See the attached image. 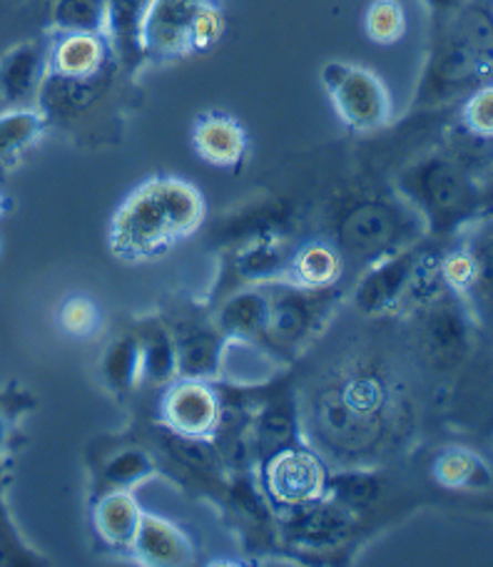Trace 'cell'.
<instances>
[{
    "label": "cell",
    "instance_id": "cell-27",
    "mask_svg": "<svg viewBox=\"0 0 493 567\" xmlns=\"http://www.w3.org/2000/svg\"><path fill=\"white\" fill-rule=\"evenodd\" d=\"M48 125L38 107H10L0 115V162H10L38 142Z\"/></svg>",
    "mask_w": 493,
    "mask_h": 567
},
{
    "label": "cell",
    "instance_id": "cell-25",
    "mask_svg": "<svg viewBox=\"0 0 493 567\" xmlns=\"http://www.w3.org/2000/svg\"><path fill=\"white\" fill-rule=\"evenodd\" d=\"M434 478L449 491H484L493 483L489 465L466 449H446L436 455Z\"/></svg>",
    "mask_w": 493,
    "mask_h": 567
},
{
    "label": "cell",
    "instance_id": "cell-30",
    "mask_svg": "<svg viewBox=\"0 0 493 567\" xmlns=\"http://www.w3.org/2000/svg\"><path fill=\"white\" fill-rule=\"evenodd\" d=\"M177 377L175 339L163 331H155L140 341V379L153 383H170Z\"/></svg>",
    "mask_w": 493,
    "mask_h": 567
},
{
    "label": "cell",
    "instance_id": "cell-41",
    "mask_svg": "<svg viewBox=\"0 0 493 567\" xmlns=\"http://www.w3.org/2000/svg\"><path fill=\"white\" fill-rule=\"evenodd\" d=\"M3 439H6V423L0 419V445H3Z\"/></svg>",
    "mask_w": 493,
    "mask_h": 567
},
{
    "label": "cell",
    "instance_id": "cell-19",
    "mask_svg": "<svg viewBox=\"0 0 493 567\" xmlns=\"http://www.w3.org/2000/svg\"><path fill=\"white\" fill-rule=\"evenodd\" d=\"M133 550L150 565H183L193 555L185 533L153 513H143L140 518Z\"/></svg>",
    "mask_w": 493,
    "mask_h": 567
},
{
    "label": "cell",
    "instance_id": "cell-23",
    "mask_svg": "<svg viewBox=\"0 0 493 567\" xmlns=\"http://www.w3.org/2000/svg\"><path fill=\"white\" fill-rule=\"evenodd\" d=\"M143 511L127 488L105 493L95 508V525L103 538L115 548H133Z\"/></svg>",
    "mask_w": 493,
    "mask_h": 567
},
{
    "label": "cell",
    "instance_id": "cell-8",
    "mask_svg": "<svg viewBox=\"0 0 493 567\" xmlns=\"http://www.w3.org/2000/svg\"><path fill=\"white\" fill-rule=\"evenodd\" d=\"M265 287L269 293V317L261 337H267L277 347H295L315 327L329 289H301L291 281L285 284V279L269 281Z\"/></svg>",
    "mask_w": 493,
    "mask_h": 567
},
{
    "label": "cell",
    "instance_id": "cell-1",
    "mask_svg": "<svg viewBox=\"0 0 493 567\" xmlns=\"http://www.w3.org/2000/svg\"><path fill=\"white\" fill-rule=\"evenodd\" d=\"M205 199L179 177H153L140 185L110 221V249L127 261L163 255L199 229Z\"/></svg>",
    "mask_w": 493,
    "mask_h": 567
},
{
    "label": "cell",
    "instance_id": "cell-16",
    "mask_svg": "<svg viewBox=\"0 0 493 567\" xmlns=\"http://www.w3.org/2000/svg\"><path fill=\"white\" fill-rule=\"evenodd\" d=\"M103 90L105 75L83 80L48 73L43 85H40L35 107L45 115V120H70L93 107L97 97L103 95Z\"/></svg>",
    "mask_w": 493,
    "mask_h": 567
},
{
    "label": "cell",
    "instance_id": "cell-36",
    "mask_svg": "<svg viewBox=\"0 0 493 567\" xmlns=\"http://www.w3.org/2000/svg\"><path fill=\"white\" fill-rule=\"evenodd\" d=\"M339 391L345 393V399L351 403V406L374 419L379 416V411L384 409L387 403L384 381L379 377H369V373H357V377H351Z\"/></svg>",
    "mask_w": 493,
    "mask_h": 567
},
{
    "label": "cell",
    "instance_id": "cell-31",
    "mask_svg": "<svg viewBox=\"0 0 493 567\" xmlns=\"http://www.w3.org/2000/svg\"><path fill=\"white\" fill-rule=\"evenodd\" d=\"M364 30L371 43L394 45L407 35V10L399 0H371L364 13Z\"/></svg>",
    "mask_w": 493,
    "mask_h": 567
},
{
    "label": "cell",
    "instance_id": "cell-38",
    "mask_svg": "<svg viewBox=\"0 0 493 567\" xmlns=\"http://www.w3.org/2000/svg\"><path fill=\"white\" fill-rule=\"evenodd\" d=\"M227 30V20L223 13V6L219 0H209V3L199 10L193 28V53H205L213 45L223 40Z\"/></svg>",
    "mask_w": 493,
    "mask_h": 567
},
{
    "label": "cell",
    "instance_id": "cell-2",
    "mask_svg": "<svg viewBox=\"0 0 493 567\" xmlns=\"http://www.w3.org/2000/svg\"><path fill=\"white\" fill-rule=\"evenodd\" d=\"M401 192L436 235L471 225L481 209V189L474 177L456 159L441 155L409 167L401 177Z\"/></svg>",
    "mask_w": 493,
    "mask_h": 567
},
{
    "label": "cell",
    "instance_id": "cell-15",
    "mask_svg": "<svg viewBox=\"0 0 493 567\" xmlns=\"http://www.w3.org/2000/svg\"><path fill=\"white\" fill-rule=\"evenodd\" d=\"M193 145L199 159L215 167H237L247 155V133L233 115L205 113L197 117Z\"/></svg>",
    "mask_w": 493,
    "mask_h": 567
},
{
    "label": "cell",
    "instance_id": "cell-4",
    "mask_svg": "<svg viewBox=\"0 0 493 567\" xmlns=\"http://www.w3.org/2000/svg\"><path fill=\"white\" fill-rule=\"evenodd\" d=\"M421 219L419 212L411 207V212L399 209L387 202H364V205L347 212L341 219L339 239L345 249L355 251V255H394V251L407 249L404 231L419 229ZM427 227V225H424Z\"/></svg>",
    "mask_w": 493,
    "mask_h": 567
},
{
    "label": "cell",
    "instance_id": "cell-40",
    "mask_svg": "<svg viewBox=\"0 0 493 567\" xmlns=\"http://www.w3.org/2000/svg\"><path fill=\"white\" fill-rule=\"evenodd\" d=\"M459 3H461V0H429V6L441 10V13H446V10H454Z\"/></svg>",
    "mask_w": 493,
    "mask_h": 567
},
{
    "label": "cell",
    "instance_id": "cell-9",
    "mask_svg": "<svg viewBox=\"0 0 493 567\" xmlns=\"http://www.w3.org/2000/svg\"><path fill=\"white\" fill-rule=\"evenodd\" d=\"M163 416L170 433L207 439L223 421V401L207 381L183 379L163 399Z\"/></svg>",
    "mask_w": 493,
    "mask_h": 567
},
{
    "label": "cell",
    "instance_id": "cell-17",
    "mask_svg": "<svg viewBox=\"0 0 493 567\" xmlns=\"http://www.w3.org/2000/svg\"><path fill=\"white\" fill-rule=\"evenodd\" d=\"M464 241L474 257V284L464 301L471 317L493 327V217L471 221Z\"/></svg>",
    "mask_w": 493,
    "mask_h": 567
},
{
    "label": "cell",
    "instance_id": "cell-10",
    "mask_svg": "<svg viewBox=\"0 0 493 567\" xmlns=\"http://www.w3.org/2000/svg\"><path fill=\"white\" fill-rule=\"evenodd\" d=\"M421 255L417 249H399L387 255L361 279L355 291V303L367 313H387L399 309L409 299L411 281L417 277Z\"/></svg>",
    "mask_w": 493,
    "mask_h": 567
},
{
    "label": "cell",
    "instance_id": "cell-29",
    "mask_svg": "<svg viewBox=\"0 0 493 567\" xmlns=\"http://www.w3.org/2000/svg\"><path fill=\"white\" fill-rule=\"evenodd\" d=\"M287 269H289V257L281 255L277 241L271 239L251 241V245H247L237 259L239 275L261 284L285 279Z\"/></svg>",
    "mask_w": 493,
    "mask_h": 567
},
{
    "label": "cell",
    "instance_id": "cell-6",
    "mask_svg": "<svg viewBox=\"0 0 493 567\" xmlns=\"http://www.w3.org/2000/svg\"><path fill=\"white\" fill-rule=\"evenodd\" d=\"M329 473L325 463L307 449L291 445L265 463V491L279 508L291 511L327 495Z\"/></svg>",
    "mask_w": 493,
    "mask_h": 567
},
{
    "label": "cell",
    "instance_id": "cell-11",
    "mask_svg": "<svg viewBox=\"0 0 493 567\" xmlns=\"http://www.w3.org/2000/svg\"><path fill=\"white\" fill-rule=\"evenodd\" d=\"M48 75V43L25 40L0 58V100L8 107H33Z\"/></svg>",
    "mask_w": 493,
    "mask_h": 567
},
{
    "label": "cell",
    "instance_id": "cell-14",
    "mask_svg": "<svg viewBox=\"0 0 493 567\" xmlns=\"http://www.w3.org/2000/svg\"><path fill=\"white\" fill-rule=\"evenodd\" d=\"M287 535L305 548H329L349 533V508L335 501L319 498L287 511Z\"/></svg>",
    "mask_w": 493,
    "mask_h": 567
},
{
    "label": "cell",
    "instance_id": "cell-12",
    "mask_svg": "<svg viewBox=\"0 0 493 567\" xmlns=\"http://www.w3.org/2000/svg\"><path fill=\"white\" fill-rule=\"evenodd\" d=\"M113 43L107 35L58 33L48 45V73L65 78H103L113 63Z\"/></svg>",
    "mask_w": 493,
    "mask_h": 567
},
{
    "label": "cell",
    "instance_id": "cell-28",
    "mask_svg": "<svg viewBox=\"0 0 493 567\" xmlns=\"http://www.w3.org/2000/svg\"><path fill=\"white\" fill-rule=\"evenodd\" d=\"M107 0H55L53 3L55 33L107 35Z\"/></svg>",
    "mask_w": 493,
    "mask_h": 567
},
{
    "label": "cell",
    "instance_id": "cell-22",
    "mask_svg": "<svg viewBox=\"0 0 493 567\" xmlns=\"http://www.w3.org/2000/svg\"><path fill=\"white\" fill-rule=\"evenodd\" d=\"M271 373H275V361L267 349L257 347L255 339H225L217 373L219 379H227L237 386H255V383L267 381Z\"/></svg>",
    "mask_w": 493,
    "mask_h": 567
},
{
    "label": "cell",
    "instance_id": "cell-24",
    "mask_svg": "<svg viewBox=\"0 0 493 567\" xmlns=\"http://www.w3.org/2000/svg\"><path fill=\"white\" fill-rule=\"evenodd\" d=\"M153 0H107L110 23L107 38L113 43L115 55L127 68L143 63V50H140V25Z\"/></svg>",
    "mask_w": 493,
    "mask_h": 567
},
{
    "label": "cell",
    "instance_id": "cell-37",
    "mask_svg": "<svg viewBox=\"0 0 493 567\" xmlns=\"http://www.w3.org/2000/svg\"><path fill=\"white\" fill-rule=\"evenodd\" d=\"M150 473H153V461H150L145 453L125 451V453H117L115 458H110L105 463L103 478L110 485V491H117V488H130V485L143 481Z\"/></svg>",
    "mask_w": 493,
    "mask_h": 567
},
{
    "label": "cell",
    "instance_id": "cell-21",
    "mask_svg": "<svg viewBox=\"0 0 493 567\" xmlns=\"http://www.w3.org/2000/svg\"><path fill=\"white\" fill-rule=\"evenodd\" d=\"M341 271H345V259H341L339 249L325 245V241H309L289 257L287 281L297 284L301 289L325 291L335 287Z\"/></svg>",
    "mask_w": 493,
    "mask_h": 567
},
{
    "label": "cell",
    "instance_id": "cell-35",
    "mask_svg": "<svg viewBox=\"0 0 493 567\" xmlns=\"http://www.w3.org/2000/svg\"><path fill=\"white\" fill-rule=\"evenodd\" d=\"M461 125L476 140H493V83L474 90L461 107Z\"/></svg>",
    "mask_w": 493,
    "mask_h": 567
},
{
    "label": "cell",
    "instance_id": "cell-34",
    "mask_svg": "<svg viewBox=\"0 0 493 567\" xmlns=\"http://www.w3.org/2000/svg\"><path fill=\"white\" fill-rule=\"evenodd\" d=\"M439 277L449 291H454L461 299L466 297L471 284H474V257H471L466 241L439 257Z\"/></svg>",
    "mask_w": 493,
    "mask_h": 567
},
{
    "label": "cell",
    "instance_id": "cell-32",
    "mask_svg": "<svg viewBox=\"0 0 493 567\" xmlns=\"http://www.w3.org/2000/svg\"><path fill=\"white\" fill-rule=\"evenodd\" d=\"M103 373L110 389H130L140 379V341L135 337L117 339L107 349L103 361Z\"/></svg>",
    "mask_w": 493,
    "mask_h": 567
},
{
    "label": "cell",
    "instance_id": "cell-18",
    "mask_svg": "<svg viewBox=\"0 0 493 567\" xmlns=\"http://www.w3.org/2000/svg\"><path fill=\"white\" fill-rule=\"evenodd\" d=\"M175 339L177 351V377L195 381H213L219 373V359H223L225 333L203 327H187Z\"/></svg>",
    "mask_w": 493,
    "mask_h": 567
},
{
    "label": "cell",
    "instance_id": "cell-3",
    "mask_svg": "<svg viewBox=\"0 0 493 567\" xmlns=\"http://www.w3.org/2000/svg\"><path fill=\"white\" fill-rule=\"evenodd\" d=\"M321 83L327 87L339 120L355 133H374L389 123V90L371 70L329 60L321 68Z\"/></svg>",
    "mask_w": 493,
    "mask_h": 567
},
{
    "label": "cell",
    "instance_id": "cell-20",
    "mask_svg": "<svg viewBox=\"0 0 493 567\" xmlns=\"http://www.w3.org/2000/svg\"><path fill=\"white\" fill-rule=\"evenodd\" d=\"M269 317V293L267 287H249L243 291H235L223 309L217 313V329L225 337L237 339H257L265 333Z\"/></svg>",
    "mask_w": 493,
    "mask_h": 567
},
{
    "label": "cell",
    "instance_id": "cell-33",
    "mask_svg": "<svg viewBox=\"0 0 493 567\" xmlns=\"http://www.w3.org/2000/svg\"><path fill=\"white\" fill-rule=\"evenodd\" d=\"M381 485L369 473H339V475H329L327 481V495H331V501L345 505V508H364L371 501L379 498Z\"/></svg>",
    "mask_w": 493,
    "mask_h": 567
},
{
    "label": "cell",
    "instance_id": "cell-5",
    "mask_svg": "<svg viewBox=\"0 0 493 567\" xmlns=\"http://www.w3.org/2000/svg\"><path fill=\"white\" fill-rule=\"evenodd\" d=\"M209 0H153L140 25L143 60H175L193 55V28Z\"/></svg>",
    "mask_w": 493,
    "mask_h": 567
},
{
    "label": "cell",
    "instance_id": "cell-13",
    "mask_svg": "<svg viewBox=\"0 0 493 567\" xmlns=\"http://www.w3.org/2000/svg\"><path fill=\"white\" fill-rule=\"evenodd\" d=\"M315 419L321 435L337 449L364 451L379 433V421L351 406L341 391L321 393L315 406Z\"/></svg>",
    "mask_w": 493,
    "mask_h": 567
},
{
    "label": "cell",
    "instance_id": "cell-39",
    "mask_svg": "<svg viewBox=\"0 0 493 567\" xmlns=\"http://www.w3.org/2000/svg\"><path fill=\"white\" fill-rule=\"evenodd\" d=\"M100 313L95 309V303L85 299V297H73L65 301L63 311H60V323L68 333L73 337H90L97 329Z\"/></svg>",
    "mask_w": 493,
    "mask_h": 567
},
{
    "label": "cell",
    "instance_id": "cell-26",
    "mask_svg": "<svg viewBox=\"0 0 493 567\" xmlns=\"http://www.w3.org/2000/svg\"><path fill=\"white\" fill-rule=\"evenodd\" d=\"M251 439H255V453L261 461H271L281 451L297 445L299 433H297V419L285 403H275L259 413V419L251 429Z\"/></svg>",
    "mask_w": 493,
    "mask_h": 567
},
{
    "label": "cell",
    "instance_id": "cell-7",
    "mask_svg": "<svg viewBox=\"0 0 493 567\" xmlns=\"http://www.w3.org/2000/svg\"><path fill=\"white\" fill-rule=\"evenodd\" d=\"M441 287L434 297L424 301L427 319H424V347L431 359L439 367H454L466 357L471 341V311L464 307V299Z\"/></svg>",
    "mask_w": 493,
    "mask_h": 567
}]
</instances>
